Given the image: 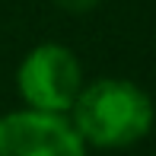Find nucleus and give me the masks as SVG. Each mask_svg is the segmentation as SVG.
Returning <instances> with one entry per match:
<instances>
[{
	"instance_id": "1",
	"label": "nucleus",
	"mask_w": 156,
	"mask_h": 156,
	"mask_svg": "<svg viewBox=\"0 0 156 156\" xmlns=\"http://www.w3.org/2000/svg\"><path fill=\"white\" fill-rule=\"evenodd\" d=\"M67 115L83 144L121 150L150 134L156 112L153 99L137 83L121 76H102V80L83 83Z\"/></svg>"
},
{
	"instance_id": "2",
	"label": "nucleus",
	"mask_w": 156,
	"mask_h": 156,
	"mask_svg": "<svg viewBox=\"0 0 156 156\" xmlns=\"http://www.w3.org/2000/svg\"><path fill=\"white\" fill-rule=\"evenodd\" d=\"M16 86L26 108L67 115L83 89V67L70 48L58 41L35 45L16 70Z\"/></svg>"
},
{
	"instance_id": "3",
	"label": "nucleus",
	"mask_w": 156,
	"mask_h": 156,
	"mask_svg": "<svg viewBox=\"0 0 156 156\" xmlns=\"http://www.w3.org/2000/svg\"><path fill=\"white\" fill-rule=\"evenodd\" d=\"M0 156H86V144L67 115L23 108L0 118Z\"/></svg>"
},
{
	"instance_id": "4",
	"label": "nucleus",
	"mask_w": 156,
	"mask_h": 156,
	"mask_svg": "<svg viewBox=\"0 0 156 156\" xmlns=\"http://www.w3.org/2000/svg\"><path fill=\"white\" fill-rule=\"evenodd\" d=\"M58 3L64 6V10H73V13H86V10H93V6L99 3V0H58Z\"/></svg>"
}]
</instances>
